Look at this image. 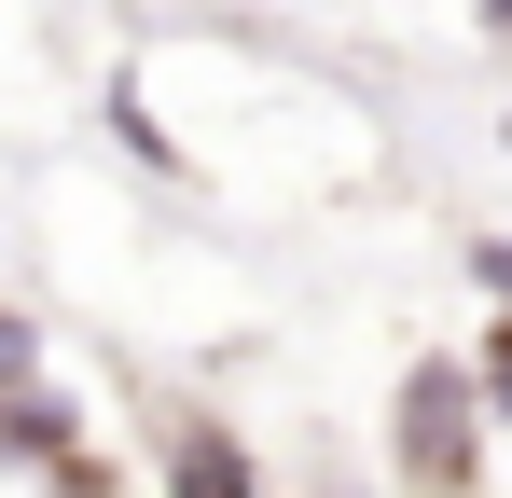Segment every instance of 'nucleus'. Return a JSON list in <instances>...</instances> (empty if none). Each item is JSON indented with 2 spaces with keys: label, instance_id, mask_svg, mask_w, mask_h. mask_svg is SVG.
<instances>
[{
  "label": "nucleus",
  "instance_id": "nucleus-2",
  "mask_svg": "<svg viewBox=\"0 0 512 498\" xmlns=\"http://www.w3.org/2000/svg\"><path fill=\"white\" fill-rule=\"evenodd\" d=\"M250 471H263V457L222 443V429H180V443H167V485H250Z\"/></svg>",
  "mask_w": 512,
  "mask_h": 498
},
{
  "label": "nucleus",
  "instance_id": "nucleus-4",
  "mask_svg": "<svg viewBox=\"0 0 512 498\" xmlns=\"http://www.w3.org/2000/svg\"><path fill=\"white\" fill-rule=\"evenodd\" d=\"M28 374H42V332H28L14 305H0V388H28Z\"/></svg>",
  "mask_w": 512,
  "mask_h": 498
},
{
  "label": "nucleus",
  "instance_id": "nucleus-6",
  "mask_svg": "<svg viewBox=\"0 0 512 498\" xmlns=\"http://www.w3.org/2000/svg\"><path fill=\"white\" fill-rule=\"evenodd\" d=\"M485 28H499V42H512V0H485Z\"/></svg>",
  "mask_w": 512,
  "mask_h": 498
},
{
  "label": "nucleus",
  "instance_id": "nucleus-5",
  "mask_svg": "<svg viewBox=\"0 0 512 498\" xmlns=\"http://www.w3.org/2000/svg\"><path fill=\"white\" fill-rule=\"evenodd\" d=\"M471 277H485V291L512 305V236H471Z\"/></svg>",
  "mask_w": 512,
  "mask_h": 498
},
{
  "label": "nucleus",
  "instance_id": "nucleus-1",
  "mask_svg": "<svg viewBox=\"0 0 512 498\" xmlns=\"http://www.w3.org/2000/svg\"><path fill=\"white\" fill-rule=\"evenodd\" d=\"M388 471L402 485H485V388H471V360H402Z\"/></svg>",
  "mask_w": 512,
  "mask_h": 498
},
{
  "label": "nucleus",
  "instance_id": "nucleus-3",
  "mask_svg": "<svg viewBox=\"0 0 512 498\" xmlns=\"http://www.w3.org/2000/svg\"><path fill=\"white\" fill-rule=\"evenodd\" d=\"M471 388H485V415L512 429V305H499V332H485V360H471Z\"/></svg>",
  "mask_w": 512,
  "mask_h": 498
}]
</instances>
